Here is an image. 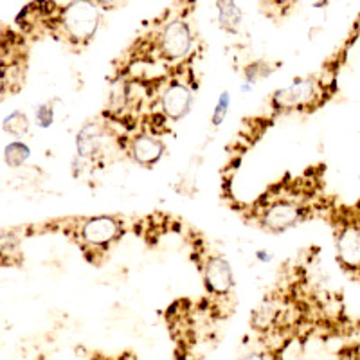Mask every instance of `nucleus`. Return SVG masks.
Segmentation results:
<instances>
[{
  "mask_svg": "<svg viewBox=\"0 0 360 360\" xmlns=\"http://www.w3.org/2000/svg\"><path fill=\"white\" fill-rule=\"evenodd\" d=\"M229 103H231L229 92H224V94L220 96V99H218L217 108H214V112H213V124H214V127H220V124L224 123L225 115H227V108H229Z\"/></svg>",
  "mask_w": 360,
  "mask_h": 360,
  "instance_id": "nucleus-14",
  "label": "nucleus"
},
{
  "mask_svg": "<svg viewBox=\"0 0 360 360\" xmlns=\"http://www.w3.org/2000/svg\"><path fill=\"white\" fill-rule=\"evenodd\" d=\"M29 128L27 117L22 112H13L11 115L4 119V130L11 135H22L25 134Z\"/></svg>",
  "mask_w": 360,
  "mask_h": 360,
  "instance_id": "nucleus-13",
  "label": "nucleus"
},
{
  "mask_svg": "<svg viewBox=\"0 0 360 360\" xmlns=\"http://www.w3.org/2000/svg\"><path fill=\"white\" fill-rule=\"evenodd\" d=\"M54 33L65 38L69 44L85 45L94 38L101 22L99 8L92 2H70L63 8H56V15L51 17Z\"/></svg>",
  "mask_w": 360,
  "mask_h": 360,
  "instance_id": "nucleus-1",
  "label": "nucleus"
},
{
  "mask_svg": "<svg viewBox=\"0 0 360 360\" xmlns=\"http://www.w3.org/2000/svg\"><path fill=\"white\" fill-rule=\"evenodd\" d=\"M123 234V224L114 217H90L83 218L76 227V238H79L83 249H92L94 252H105L119 236Z\"/></svg>",
  "mask_w": 360,
  "mask_h": 360,
  "instance_id": "nucleus-3",
  "label": "nucleus"
},
{
  "mask_svg": "<svg viewBox=\"0 0 360 360\" xmlns=\"http://www.w3.org/2000/svg\"><path fill=\"white\" fill-rule=\"evenodd\" d=\"M37 123L41 128H49L53 124V107L51 105H41L37 110Z\"/></svg>",
  "mask_w": 360,
  "mask_h": 360,
  "instance_id": "nucleus-15",
  "label": "nucleus"
},
{
  "mask_svg": "<svg viewBox=\"0 0 360 360\" xmlns=\"http://www.w3.org/2000/svg\"><path fill=\"white\" fill-rule=\"evenodd\" d=\"M242 360H270V353L254 352V353H249V355L243 356Z\"/></svg>",
  "mask_w": 360,
  "mask_h": 360,
  "instance_id": "nucleus-16",
  "label": "nucleus"
},
{
  "mask_svg": "<svg viewBox=\"0 0 360 360\" xmlns=\"http://www.w3.org/2000/svg\"><path fill=\"white\" fill-rule=\"evenodd\" d=\"M317 98V86L314 79H297L287 89L278 90L272 98V105L279 110H290V108L310 107Z\"/></svg>",
  "mask_w": 360,
  "mask_h": 360,
  "instance_id": "nucleus-7",
  "label": "nucleus"
},
{
  "mask_svg": "<svg viewBox=\"0 0 360 360\" xmlns=\"http://www.w3.org/2000/svg\"><path fill=\"white\" fill-rule=\"evenodd\" d=\"M337 254L344 269L360 270V227L346 225L337 236Z\"/></svg>",
  "mask_w": 360,
  "mask_h": 360,
  "instance_id": "nucleus-9",
  "label": "nucleus"
},
{
  "mask_svg": "<svg viewBox=\"0 0 360 360\" xmlns=\"http://www.w3.org/2000/svg\"><path fill=\"white\" fill-rule=\"evenodd\" d=\"M218 22L227 33H238L242 25V9L234 2H218Z\"/></svg>",
  "mask_w": 360,
  "mask_h": 360,
  "instance_id": "nucleus-11",
  "label": "nucleus"
},
{
  "mask_svg": "<svg viewBox=\"0 0 360 360\" xmlns=\"http://www.w3.org/2000/svg\"><path fill=\"white\" fill-rule=\"evenodd\" d=\"M304 214H307V207L287 195H279L274 198L266 197V205L258 209L259 224L263 229H269L272 233H283L290 229L299 221H303Z\"/></svg>",
  "mask_w": 360,
  "mask_h": 360,
  "instance_id": "nucleus-2",
  "label": "nucleus"
},
{
  "mask_svg": "<svg viewBox=\"0 0 360 360\" xmlns=\"http://www.w3.org/2000/svg\"><path fill=\"white\" fill-rule=\"evenodd\" d=\"M193 92L186 83L172 82L160 94V114L169 121H180L189 114Z\"/></svg>",
  "mask_w": 360,
  "mask_h": 360,
  "instance_id": "nucleus-6",
  "label": "nucleus"
},
{
  "mask_svg": "<svg viewBox=\"0 0 360 360\" xmlns=\"http://www.w3.org/2000/svg\"><path fill=\"white\" fill-rule=\"evenodd\" d=\"M101 127L98 123H89L79 130L76 137V146H78V155L82 159H94L101 150Z\"/></svg>",
  "mask_w": 360,
  "mask_h": 360,
  "instance_id": "nucleus-10",
  "label": "nucleus"
},
{
  "mask_svg": "<svg viewBox=\"0 0 360 360\" xmlns=\"http://www.w3.org/2000/svg\"><path fill=\"white\" fill-rule=\"evenodd\" d=\"M164 150L166 148H164L162 141L150 134L135 135V137H131L130 146H128V153L134 159V162L141 164L144 168H150V166L159 162Z\"/></svg>",
  "mask_w": 360,
  "mask_h": 360,
  "instance_id": "nucleus-8",
  "label": "nucleus"
},
{
  "mask_svg": "<svg viewBox=\"0 0 360 360\" xmlns=\"http://www.w3.org/2000/svg\"><path fill=\"white\" fill-rule=\"evenodd\" d=\"M29 159V148L20 141L8 144L4 150V160L11 168H20L22 164Z\"/></svg>",
  "mask_w": 360,
  "mask_h": 360,
  "instance_id": "nucleus-12",
  "label": "nucleus"
},
{
  "mask_svg": "<svg viewBox=\"0 0 360 360\" xmlns=\"http://www.w3.org/2000/svg\"><path fill=\"white\" fill-rule=\"evenodd\" d=\"M155 53L164 62H176L188 56L193 45V34L188 22L182 18H173L164 24L155 37Z\"/></svg>",
  "mask_w": 360,
  "mask_h": 360,
  "instance_id": "nucleus-4",
  "label": "nucleus"
},
{
  "mask_svg": "<svg viewBox=\"0 0 360 360\" xmlns=\"http://www.w3.org/2000/svg\"><path fill=\"white\" fill-rule=\"evenodd\" d=\"M207 292L214 297H227L234 287V276L229 262L218 254H205L200 266Z\"/></svg>",
  "mask_w": 360,
  "mask_h": 360,
  "instance_id": "nucleus-5",
  "label": "nucleus"
}]
</instances>
